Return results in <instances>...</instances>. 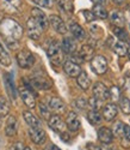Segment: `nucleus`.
Masks as SVG:
<instances>
[{"label":"nucleus","instance_id":"nucleus-18","mask_svg":"<svg viewBox=\"0 0 130 150\" xmlns=\"http://www.w3.org/2000/svg\"><path fill=\"white\" fill-rule=\"evenodd\" d=\"M17 130H18V121H17L16 117L10 115L6 120V126H5L6 134L12 137V136H15L17 133Z\"/></svg>","mask_w":130,"mask_h":150},{"label":"nucleus","instance_id":"nucleus-41","mask_svg":"<svg viewBox=\"0 0 130 150\" xmlns=\"http://www.w3.org/2000/svg\"><path fill=\"white\" fill-rule=\"evenodd\" d=\"M84 16H85V18H86L87 22H93V21L96 19V15L93 13V11H87V10H85V11H84Z\"/></svg>","mask_w":130,"mask_h":150},{"label":"nucleus","instance_id":"nucleus-25","mask_svg":"<svg viewBox=\"0 0 130 150\" xmlns=\"http://www.w3.org/2000/svg\"><path fill=\"white\" fill-rule=\"evenodd\" d=\"M93 54H94V49L91 47L89 45H84V46L80 48L79 55H80V58H81L82 60H92Z\"/></svg>","mask_w":130,"mask_h":150},{"label":"nucleus","instance_id":"nucleus-10","mask_svg":"<svg viewBox=\"0 0 130 150\" xmlns=\"http://www.w3.org/2000/svg\"><path fill=\"white\" fill-rule=\"evenodd\" d=\"M29 136H30L31 141H32L35 144H43V143L45 142V138H47L44 130H42L41 127H35V129L30 127V130H29Z\"/></svg>","mask_w":130,"mask_h":150},{"label":"nucleus","instance_id":"nucleus-32","mask_svg":"<svg viewBox=\"0 0 130 150\" xmlns=\"http://www.w3.org/2000/svg\"><path fill=\"white\" fill-rule=\"evenodd\" d=\"M124 126L125 125L122 122V121H117L115 125H113V136L116 137H124Z\"/></svg>","mask_w":130,"mask_h":150},{"label":"nucleus","instance_id":"nucleus-24","mask_svg":"<svg viewBox=\"0 0 130 150\" xmlns=\"http://www.w3.org/2000/svg\"><path fill=\"white\" fill-rule=\"evenodd\" d=\"M78 78V85L80 86L82 90H88L89 89V85H91V79L88 77V74L84 71H81V73L76 77Z\"/></svg>","mask_w":130,"mask_h":150},{"label":"nucleus","instance_id":"nucleus-30","mask_svg":"<svg viewBox=\"0 0 130 150\" xmlns=\"http://www.w3.org/2000/svg\"><path fill=\"white\" fill-rule=\"evenodd\" d=\"M93 13H94L96 17L99 18V19H105V18L108 17V11L104 8L100 4H97V5L94 6V8H93Z\"/></svg>","mask_w":130,"mask_h":150},{"label":"nucleus","instance_id":"nucleus-2","mask_svg":"<svg viewBox=\"0 0 130 150\" xmlns=\"http://www.w3.org/2000/svg\"><path fill=\"white\" fill-rule=\"evenodd\" d=\"M47 54L51 62L59 65L63 61V49L62 45H60L57 41H51L47 47Z\"/></svg>","mask_w":130,"mask_h":150},{"label":"nucleus","instance_id":"nucleus-42","mask_svg":"<svg viewBox=\"0 0 130 150\" xmlns=\"http://www.w3.org/2000/svg\"><path fill=\"white\" fill-rule=\"evenodd\" d=\"M124 138L130 141V126L129 125H125L124 126Z\"/></svg>","mask_w":130,"mask_h":150},{"label":"nucleus","instance_id":"nucleus-43","mask_svg":"<svg viewBox=\"0 0 130 150\" xmlns=\"http://www.w3.org/2000/svg\"><path fill=\"white\" fill-rule=\"evenodd\" d=\"M47 150H60V149H59L56 145H53V144H51V145H50V146H49Z\"/></svg>","mask_w":130,"mask_h":150},{"label":"nucleus","instance_id":"nucleus-9","mask_svg":"<svg viewBox=\"0 0 130 150\" xmlns=\"http://www.w3.org/2000/svg\"><path fill=\"white\" fill-rule=\"evenodd\" d=\"M93 96L101 100V101L108 100V98H110V89H108L103 83L97 82L93 86Z\"/></svg>","mask_w":130,"mask_h":150},{"label":"nucleus","instance_id":"nucleus-5","mask_svg":"<svg viewBox=\"0 0 130 150\" xmlns=\"http://www.w3.org/2000/svg\"><path fill=\"white\" fill-rule=\"evenodd\" d=\"M22 7V0H0V10L6 13H17Z\"/></svg>","mask_w":130,"mask_h":150},{"label":"nucleus","instance_id":"nucleus-40","mask_svg":"<svg viewBox=\"0 0 130 150\" xmlns=\"http://www.w3.org/2000/svg\"><path fill=\"white\" fill-rule=\"evenodd\" d=\"M74 105L79 109H85L87 107V105H88V101H86V100H84V98H78V100H75Z\"/></svg>","mask_w":130,"mask_h":150},{"label":"nucleus","instance_id":"nucleus-28","mask_svg":"<svg viewBox=\"0 0 130 150\" xmlns=\"http://www.w3.org/2000/svg\"><path fill=\"white\" fill-rule=\"evenodd\" d=\"M87 120L89 121V124L97 125V124L100 122V120H101V115L99 114V112H98V110H92V109H91L88 113H87Z\"/></svg>","mask_w":130,"mask_h":150},{"label":"nucleus","instance_id":"nucleus-20","mask_svg":"<svg viewBox=\"0 0 130 150\" xmlns=\"http://www.w3.org/2000/svg\"><path fill=\"white\" fill-rule=\"evenodd\" d=\"M31 17H34L38 23L41 24V27L43 28V30L47 29L49 19L47 18V16L44 15L43 11H41L40 8H32V11H31Z\"/></svg>","mask_w":130,"mask_h":150},{"label":"nucleus","instance_id":"nucleus-35","mask_svg":"<svg viewBox=\"0 0 130 150\" xmlns=\"http://www.w3.org/2000/svg\"><path fill=\"white\" fill-rule=\"evenodd\" d=\"M88 106H89V108L92 109V110H99L100 107H101V100L97 98L96 96L91 97L88 100Z\"/></svg>","mask_w":130,"mask_h":150},{"label":"nucleus","instance_id":"nucleus-16","mask_svg":"<svg viewBox=\"0 0 130 150\" xmlns=\"http://www.w3.org/2000/svg\"><path fill=\"white\" fill-rule=\"evenodd\" d=\"M31 83L34 84L35 88L37 89H42V90H47V89H50L51 86V83L45 78V77H42V76H35L31 78Z\"/></svg>","mask_w":130,"mask_h":150},{"label":"nucleus","instance_id":"nucleus-36","mask_svg":"<svg viewBox=\"0 0 130 150\" xmlns=\"http://www.w3.org/2000/svg\"><path fill=\"white\" fill-rule=\"evenodd\" d=\"M113 33H115V35H116L117 37H118V40H122V41H128V40H129L128 34H127L125 30L122 29L121 27H115Z\"/></svg>","mask_w":130,"mask_h":150},{"label":"nucleus","instance_id":"nucleus-17","mask_svg":"<svg viewBox=\"0 0 130 150\" xmlns=\"http://www.w3.org/2000/svg\"><path fill=\"white\" fill-rule=\"evenodd\" d=\"M117 113H118V108H117V106L115 103H108L103 108V117L108 121L113 120L116 118Z\"/></svg>","mask_w":130,"mask_h":150},{"label":"nucleus","instance_id":"nucleus-46","mask_svg":"<svg viewBox=\"0 0 130 150\" xmlns=\"http://www.w3.org/2000/svg\"><path fill=\"white\" fill-rule=\"evenodd\" d=\"M24 150H31V149H30V148H28V146H27V148H24Z\"/></svg>","mask_w":130,"mask_h":150},{"label":"nucleus","instance_id":"nucleus-19","mask_svg":"<svg viewBox=\"0 0 130 150\" xmlns=\"http://www.w3.org/2000/svg\"><path fill=\"white\" fill-rule=\"evenodd\" d=\"M98 139L103 144H110L113 139V132L108 127H100L98 130Z\"/></svg>","mask_w":130,"mask_h":150},{"label":"nucleus","instance_id":"nucleus-11","mask_svg":"<svg viewBox=\"0 0 130 150\" xmlns=\"http://www.w3.org/2000/svg\"><path fill=\"white\" fill-rule=\"evenodd\" d=\"M63 70L69 77H78L81 73V67L79 64H76L73 60H68L63 64Z\"/></svg>","mask_w":130,"mask_h":150},{"label":"nucleus","instance_id":"nucleus-45","mask_svg":"<svg viewBox=\"0 0 130 150\" xmlns=\"http://www.w3.org/2000/svg\"><path fill=\"white\" fill-rule=\"evenodd\" d=\"M128 57H129V59H130V46L128 47Z\"/></svg>","mask_w":130,"mask_h":150},{"label":"nucleus","instance_id":"nucleus-12","mask_svg":"<svg viewBox=\"0 0 130 150\" xmlns=\"http://www.w3.org/2000/svg\"><path fill=\"white\" fill-rule=\"evenodd\" d=\"M49 22L51 24V27H53V29H55V31H57L59 34H66L67 33V27L66 24H64V22L56 15H51L49 17Z\"/></svg>","mask_w":130,"mask_h":150},{"label":"nucleus","instance_id":"nucleus-8","mask_svg":"<svg viewBox=\"0 0 130 150\" xmlns=\"http://www.w3.org/2000/svg\"><path fill=\"white\" fill-rule=\"evenodd\" d=\"M109 43L112 48V51L120 57H124L128 53V46L122 40H115L112 37H109Z\"/></svg>","mask_w":130,"mask_h":150},{"label":"nucleus","instance_id":"nucleus-22","mask_svg":"<svg viewBox=\"0 0 130 150\" xmlns=\"http://www.w3.org/2000/svg\"><path fill=\"white\" fill-rule=\"evenodd\" d=\"M110 21L115 27H121L122 28L125 24V18H124L123 13L120 11H112L111 15H110Z\"/></svg>","mask_w":130,"mask_h":150},{"label":"nucleus","instance_id":"nucleus-39","mask_svg":"<svg viewBox=\"0 0 130 150\" xmlns=\"http://www.w3.org/2000/svg\"><path fill=\"white\" fill-rule=\"evenodd\" d=\"M35 4H37L38 6H42V7H51L53 5L54 0H32Z\"/></svg>","mask_w":130,"mask_h":150},{"label":"nucleus","instance_id":"nucleus-4","mask_svg":"<svg viewBox=\"0 0 130 150\" xmlns=\"http://www.w3.org/2000/svg\"><path fill=\"white\" fill-rule=\"evenodd\" d=\"M27 29H28V34L29 37H31L32 40H38L41 37L42 30L43 28L41 27V24L38 23L34 17H30L27 22Z\"/></svg>","mask_w":130,"mask_h":150},{"label":"nucleus","instance_id":"nucleus-26","mask_svg":"<svg viewBox=\"0 0 130 150\" xmlns=\"http://www.w3.org/2000/svg\"><path fill=\"white\" fill-rule=\"evenodd\" d=\"M23 117H24V120L27 121V124L29 125L30 127H32V129H35V127H41L40 126V120H38L32 113H30V112H24L23 113Z\"/></svg>","mask_w":130,"mask_h":150},{"label":"nucleus","instance_id":"nucleus-3","mask_svg":"<svg viewBox=\"0 0 130 150\" xmlns=\"http://www.w3.org/2000/svg\"><path fill=\"white\" fill-rule=\"evenodd\" d=\"M17 62L22 69H30L35 64V57L31 52L24 49L17 54Z\"/></svg>","mask_w":130,"mask_h":150},{"label":"nucleus","instance_id":"nucleus-23","mask_svg":"<svg viewBox=\"0 0 130 150\" xmlns=\"http://www.w3.org/2000/svg\"><path fill=\"white\" fill-rule=\"evenodd\" d=\"M4 82L6 85V90L10 96H12V98H16V90H15V85H13V81H12V76L10 73H5L4 74Z\"/></svg>","mask_w":130,"mask_h":150},{"label":"nucleus","instance_id":"nucleus-7","mask_svg":"<svg viewBox=\"0 0 130 150\" xmlns=\"http://www.w3.org/2000/svg\"><path fill=\"white\" fill-rule=\"evenodd\" d=\"M49 126L51 130H54L57 133H64L67 124L62 120V118L60 115H51L49 119Z\"/></svg>","mask_w":130,"mask_h":150},{"label":"nucleus","instance_id":"nucleus-44","mask_svg":"<svg viewBox=\"0 0 130 150\" xmlns=\"http://www.w3.org/2000/svg\"><path fill=\"white\" fill-rule=\"evenodd\" d=\"M112 1H113L115 4H117V5H122V4L124 3V0H112Z\"/></svg>","mask_w":130,"mask_h":150},{"label":"nucleus","instance_id":"nucleus-33","mask_svg":"<svg viewBox=\"0 0 130 150\" xmlns=\"http://www.w3.org/2000/svg\"><path fill=\"white\" fill-rule=\"evenodd\" d=\"M57 5L63 11L73 12V4H72L71 0H57Z\"/></svg>","mask_w":130,"mask_h":150},{"label":"nucleus","instance_id":"nucleus-21","mask_svg":"<svg viewBox=\"0 0 130 150\" xmlns=\"http://www.w3.org/2000/svg\"><path fill=\"white\" fill-rule=\"evenodd\" d=\"M76 41L72 37H64L62 41V49L63 52H66L68 54H73L76 52Z\"/></svg>","mask_w":130,"mask_h":150},{"label":"nucleus","instance_id":"nucleus-27","mask_svg":"<svg viewBox=\"0 0 130 150\" xmlns=\"http://www.w3.org/2000/svg\"><path fill=\"white\" fill-rule=\"evenodd\" d=\"M69 29H71L72 35L75 37L76 40H84V39H85V36H86L85 30L82 29V27H81V25H79V24L73 23Z\"/></svg>","mask_w":130,"mask_h":150},{"label":"nucleus","instance_id":"nucleus-1","mask_svg":"<svg viewBox=\"0 0 130 150\" xmlns=\"http://www.w3.org/2000/svg\"><path fill=\"white\" fill-rule=\"evenodd\" d=\"M0 34L4 37L6 45L11 48L17 47L18 41L23 36V28L19 23L12 18H4L0 22Z\"/></svg>","mask_w":130,"mask_h":150},{"label":"nucleus","instance_id":"nucleus-31","mask_svg":"<svg viewBox=\"0 0 130 150\" xmlns=\"http://www.w3.org/2000/svg\"><path fill=\"white\" fill-rule=\"evenodd\" d=\"M0 64L4 65V66H10L11 65V58L7 54V52L1 47V45H0Z\"/></svg>","mask_w":130,"mask_h":150},{"label":"nucleus","instance_id":"nucleus-29","mask_svg":"<svg viewBox=\"0 0 130 150\" xmlns=\"http://www.w3.org/2000/svg\"><path fill=\"white\" fill-rule=\"evenodd\" d=\"M10 112V105L4 96H0V117H6Z\"/></svg>","mask_w":130,"mask_h":150},{"label":"nucleus","instance_id":"nucleus-6","mask_svg":"<svg viewBox=\"0 0 130 150\" xmlns=\"http://www.w3.org/2000/svg\"><path fill=\"white\" fill-rule=\"evenodd\" d=\"M91 66L97 74H104L108 71V61L103 55H96L91 60Z\"/></svg>","mask_w":130,"mask_h":150},{"label":"nucleus","instance_id":"nucleus-37","mask_svg":"<svg viewBox=\"0 0 130 150\" xmlns=\"http://www.w3.org/2000/svg\"><path fill=\"white\" fill-rule=\"evenodd\" d=\"M40 113H41V115L44 118V119H50V108H49V106H45L44 103H40Z\"/></svg>","mask_w":130,"mask_h":150},{"label":"nucleus","instance_id":"nucleus-14","mask_svg":"<svg viewBox=\"0 0 130 150\" xmlns=\"http://www.w3.org/2000/svg\"><path fill=\"white\" fill-rule=\"evenodd\" d=\"M20 97L23 100V102L25 103V106H28L29 108H35L36 106V100H35V96L34 94L27 89V88H22L20 89Z\"/></svg>","mask_w":130,"mask_h":150},{"label":"nucleus","instance_id":"nucleus-38","mask_svg":"<svg viewBox=\"0 0 130 150\" xmlns=\"http://www.w3.org/2000/svg\"><path fill=\"white\" fill-rule=\"evenodd\" d=\"M110 98L112 101H117V100L120 98V90L117 86H112L110 88Z\"/></svg>","mask_w":130,"mask_h":150},{"label":"nucleus","instance_id":"nucleus-34","mask_svg":"<svg viewBox=\"0 0 130 150\" xmlns=\"http://www.w3.org/2000/svg\"><path fill=\"white\" fill-rule=\"evenodd\" d=\"M120 107L122 109V112L124 114H130V100L127 98V97H123L121 98V101H120Z\"/></svg>","mask_w":130,"mask_h":150},{"label":"nucleus","instance_id":"nucleus-13","mask_svg":"<svg viewBox=\"0 0 130 150\" xmlns=\"http://www.w3.org/2000/svg\"><path fill=\"white\" fill-rule=\"evenodd\" d=\"M48 106H49L50 110L55 112L56 114H61V113H63V112L66 110V105H64V102L59 97H51L49 100V105Z\"/></svg>","mask_w":130,"mask_h":150},{"label":"nucleus","instance_id":"nucleus-15","mask_svg":"<svg viewBox=\"0 0 130 150\" xmlns=\"http://www.w3.org/2000/svg\"><path fill=\"white\" fill-rule=\"evenodd\" d=\"M66 124H67V127L75 132L80 129V120L78 118V114L75 112H69L68 115H67V119H66Z\"/></svg>","mask_w":130,"mask_h":150},{"label":"nucleus","instance_id":"nucleus-47","mask_svg":"<svg viewBox=\"0 0 130 150\" xmlns=\"http://www.w3.org/2000/svg\"><path fill=\"white\" fill-rule=\"evenodd\" d=\"M110 150H116V149H110Z\"/></svg>","mask_w":130,"mask_h":150}]
</instances>
